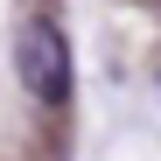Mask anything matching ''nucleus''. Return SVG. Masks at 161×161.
Returning <instances> with one entry per match:
<instances>
[{
  "label": "nucleus",
  "instance_id": "f03ea898",
  "mask_svg": "<svg viewBox=\"0 0 161 161\" xmlns=\"http://www.w3.org/2000/svg\"><path fill=\"white\" fill-rule=\"evenodd\" d=\"M154 84H161V56H154Z\"/></svg>",
  "mask_w": 161,
  "mask_h": 161
},
{
  "label": "nucleus",
  "instance_id": "f257e3e1",
  "mask_svg": "<svg viewBox=\"0 0 161 161\" xmlns=\"http://www.w3.org/2000/svg\"><path fill=\"white\" fill-rule=\"evenodd\" d=\"M14 77H21L28 98L63 105L70 98V42L49 28V21H21V35H14Z\"/></svg>",
  "mask_w": 161,
  "mask_h": 161
}]
</instances>
